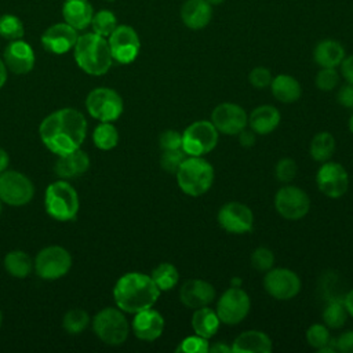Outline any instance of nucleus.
<instances>
[{
	"label": "nucleus",
	"instance_id": "11",
	"mask_svg": "<svg viewBox=\"0 0 353 353\" xmlns=\"http://www.w3.org/2000/svg\"><path fill=\"white\" fill-rule=\"evenodd\" d=\"M251 307V301L248 294L240 287H230L226 290L216 303V314L221 323L228 325H234L243 321Z\"/></svg>",
	"mask_w": 353,
	"mask_h": 353
},
{
	"label": "nucleus",
	"instance_id": "54",
	"mask_svg": "<svg viewBox=\"0 0 353 353\" xmlns=\"http://www.w3.org/2000/svg\"><path fill=\"white\" fill-rule=\"evenodd\" d=\"M208 4H211V6H218V4H221V3H223L225 0H205Z\"/></svg>",
	"mask_w": 353,
	"mask_h": 353
},
{
	"label": "nucleus",
	"instance_id": "16",
	"mask_svg": "<svg viewBox=\"0 0 353 353\" xmlns=\"http://www.w3.org/2000/svg\"><path fill=\"white\" fill-rule=\"evenodd\" d=\"M316 182L323 194L338 199L343 196L349 188V175L339 163L324 161L317 171Z\"/></svg>",
	"mask_w": 353,
	"mask_h": 353
},
{
	"label": "nucleus",
	"instance_id": "58",
	"mask_svg": "<svg viewBox=\"0 0 353 353\" xmlns=\"http://www.w3.org/2000/svg\"><path fill=\"white\" fill-rule=\"evenodd\" d=\"M1 203H3V201H1V199H0V214H1V210H3V205H1Z\"/></svg>",
	"mask_w": 353,
	"mask_h": 353
},
{
	"label": "nucleus",
	"instance_id": "20",
	"mask_svg": "<svg viewBox=\"0 0 353 353\" xmlns=\"http://www.w3.org/2000/svg\"><path fill=\"white\" fill-rule=\"evenodd\" d=\"M215 288L208 281L200 279L186 280L179 290L181 302L189 309H199L214 302Z\"/></svg>",
	"mask_w": 353,
	"mask_h": 353
},
{
	"label": "nucleus",
	"instance_id": "43",
	"mask_svg": "<svg viewBox=\"0 0 353 353\" xmlns=\"http://www.w3.org/2000/svg\"><path fill=\"white\" fill-rule=\"evenodd\" d=\"M274 174H276L277 181L284 182V183L291 182L296 175V163L292 159H288V157L281 159L276 164Z\"/></svg>",
	"mask_w": 353,
	"mask_h": 353
},
{
	"label": "nucleus",
	"instance_id": "10",
	"mask_svg": "<svg viewBox=\"0 0 353 353\" xmlns=\"http://www.w3.org/2000/svg\"><path fill=\"white\" fill-rule=\"evenodd\" d=\"M34 194L33 182L19 171H4L0 174V199L3 203L19 207L28 204Z\"/></svg>",
	"mask_w": 353,
	"mask_h": 353
},
{
	"label": "nucleus",
	"instance_id": "12",
	"mask_svg": "<svg viewBox=\"0 0 353 353\" xmlns=\"http://www.w3.org/2000/svg\"><path fill=\"white\" fill-rule=\"evenodd\" d=\"M274 207L283 218L298 221L309 212L310 200L306 192L301 188L287 185L277 190L274 196Z\"/></svg>",
	"mask_w": 353,
	"mask_h": 353
},
{
	"label": "nucleus",
	"instance_id": "14",
	"mask_svg": "<svg viewBox=\"0 0 353 353\" xmlns=\"http://www.w3.org/2000/svg\"><path fill=\"white\" fill-rule=\"evenodd\" d=\"M266 292L279 301H288L301 291V280L298 274L290 269H269L263 277Z\"/></svg>",
	"mask_w": 353,
	"mask_h": 353
},
{
	"label": "nucleus",
	"instance_id": "48",
	"mask_svg": "<svg viewBox=\"0 0 353 353\" xmlns=\"http://www.w3.org/2000/svg\"><path fill=\"white\" fill-rule=\"evenodd\" d=\"M341 72L349 84H353V55L345 57L341 62Z\"/></svg>",
	"mask_w": 353,
	"mask_h": 353
},
{
	"label": "nucleus",
	"instance_id": "56",
	"mask_svg": "<svg viewBox=\"0 0 353 353\" xmlns=\"http://www.w3.org/2000/svg\"><path fill=\"white\" fill-rule=\"evenodd\" d=\"M240 283H241L240 279H233V284H237V287H240Z\"/></svg>",
	"mask_w": 353,
	"mask_h": 353
},
{
	"label": "nucleus",
	"instance_id": "42",
	"mask_svg": "<svg viewBox=\"0 0 353 353\" xmlns=\"http://www.w3.org/2000/svg\"><path fill=\"white\" fill-rule=\"evenodd\" d=\"M339 83V74L335 68H321L316 76V85L321 91H331Z\"/></svg>",
	"mask_w": 353,
	"mask_h": 353
},
{
	"label": "nucleus",
	"instance_id": "25",
	"mask_svg": "<svg viewBox=\"0 0 353 353\" xmlns=\"http://www.w3.org/2000/svg\"><path fill=\"white\" fill-rule=\"evenodd\" d=\"M94 11L88 0H65L62 6V17L76 30L85 29L92 19Z\"/></svg>",
	"mask_w": 353,
	"mask_h": 353
},
{
	"label": "nucleus",
	"instance_id": "19",
	"mask_svg": "<svg viewBox=\"0 0 353 353\" xmlns=\"http://www.w3.org/2000/svg\"><path fill=\"white\" fill-rule=\"evenodd\" d=\"M3 58L7 69L15 74H25L34 66L33 48L21 39L8 43L4 48Z\"/></svg>",
	"mask_w": 353,
	"mask_h": 353
},
{
	"label": "nucleus",
	"instance_id": "46",
	"mask_svg": "<svg viewBox=\"0 0 353 353\" xmlns=\"http://www.w3.org/2000/svg\"><path fill=\"white\" fill-rule=\"evenodd\" d=\"M338 102L349 109H353V84H346L338 91Z\"/></svg>",
	"mask_w": 353,
	"mask_h": 353
},
{
	"label": "nucleus",
	"instance_id": "21",
	"mask_svg": "<svg viewBox=\"0 0 353 353\" xmlns=\"http://www.w3.org/2000/svg\"><path fill=\"white\" fill-rule=\"evenodd\" d=\"M164 330V319L152 307L135 313L132 320L134 335L141 341L152 342L157 339Z\"/></svg>",
	"mask_w": 353,
	"mask_h": 353
},
{
	"label": "nucleus",
	"instance_id": "45",
	"mask_svg": "<svg viewBox=\"0 0 353 353\" xmlns=\"http://www.w3.org/2000/svg\"><path fill=\"white\" fill-rule=\"evenodd\" d=\"M159 145L163 150H172L182 148V134L175 130H165L159 138Z\"/></svg>",
	"mask_w": 353,
	"mask_h": 353
},
{
	"label": "nucleus",
	"instance_id": "39",
	"mask_svg": "<svg viewBox=\"0 0 353 353\" xmlns=\"http://www.w3.org/2000/svg\"><path fill=\"white\" fill-rule=\"evenodd\" d=\"M306 339H307V343L312 347L319 350V349L324 347L325 345H328V342L331 339V335H330V331L325 325L313 324L306 331Z\"/></svg>",
	"mask_w": 353,
	"mask_h": 353
},
{
	"label": "nucleus",
	"instance_id": "22",
	"mask_svg": "<svg viewBox=\"0 0 353 353\" xmlns=\"http://www.w3.org/2000/svg\"><path fill=\"white\" fill-rule=\"evenodd\" d=\"M212 17V6L205 0H186L181 8L182 22L192 30L205 28Z\"/></svg>",
	"mask_w": 353,
	"mask_h": 353
},
{
	"label": "nucleus",
	"instance_id": "51",
	"mask_svg": "<svg viewBox=\"0 0 353 353\" xmlns=\"http://www.w3.org/2000/svg\"><path fill=\"white\" fill-rule=\"evenodd\" d=\"M343 305H345V307L347 310V314H350L353 317V288L345 295Z\"/></svg>",
	"mask_w": 353,
	"mask_h": 353
},
{
	"label": "nucleus",
	"instance_id": "2",
	"mask_svg": "<svg viewBox=\"0 0 353 353\" xmlns=\"http://www.w3.org/2000/svg\"><path fill=\"white\" fill-rule=\"evenodd\" d=\"M160 295V290L150 276L139 272L123 274L114 284L113 298L119 309L127 313H138L152 307Z\"/></svg>",
	"mask_w": 353,
	"mask_h": 353
},
{
	"label": "nucleus",
	"instance_id": "52",
	"mask_svg": "<svg viewBox=\"0 0 353 353\" xmlns=\"http://www.w3.org/2000/svg\"><path fill=\"white\" fill-rule=\"evenodd\" d=\"M8 164H10V156H8V153H7L3 148H0V174L7 170Z\"/></svg>",
	"mask_w": 353,
	"mask_h": 353
},
{
	"label": "nucleus",
	"instance_id": "37",
	"mask_svg": "<svg viewBox=\"0 0 353 353\" xmlns=\"http://www.w3.org/2000/svg\"><path fill=\"white\" fill-rule=\"evenodd\" d=\"M25 33L22 21L12 14H4L0 17V36L6 40H18L22 39Z\"/></svg>",
	"mask_w": 353,
	"mask_h": 353
},
{
	"label": "nucleus",
	"instance_id": "8",
	"mask_svg": "<svg viewBox=\"0 0 353 353\" xmlns=\"http://www.w3.org/2000/svg\"><path fill=\"white\" fill-rule=\"evenodd\" d=\"M218 142V130L211 121L199 120L182 132V149L188 156H203L210 153Z\"/></svg>",
	"mask_w": 353,
	"mask_h": 353
},
{
	"label": "nucleus",
	"instance_id": "53",
	"mask_svg": "<svg viewBox=\"0 0 353 353\" xmlns=\"http://www.w3.org/2000/svg\"><path fill=\"white\" fill-rule=\"evenodd\" d=\"M7 66H6V63H4V61L3 59H0V88L6 84V81H7Z\"/></svg>",
	"mask_w": 353,
	"mask_h": 353
},
{
	"label": "nucleus",
	"instance_id": "26",
	"mask_svg": "<svg viewBox=\"0 0 353 353\" xmlns=\"http://www.w3.org/2000/svg\"><path fill=\"white\" fill-rule=\"evenodd\" d=\"M248 123L255 134L268 135L280 124V112L272 105H261L251 112Z\"/></svg>",
	"mask_w": 353,
	"mask_h": 353
},
{
	"label": "nucleus",
	"instance_id": "7",
	"mask_svg": "<svg viewBox=\"0 0 353 353\" xmlns=\"http://www.w3.org/2000/svg\"><path fill=\"white\" fill-rule=\"evenodd\" d=\"M85 108L99 121H114L121 116L124 103L117 91L108 87H98L87 95Z\"/></svg>",
	"mask_w": 353,
	"mask_h": 353
},
{
	"label": "nucleus",
	"instance_id": "4",
	"mask_svg": "<svg viewBox=\"0 0 353 353\" xmlns=\"http://www.w3.org/2000/svg\"><path fill=\"white\" fill-rule=\"evenodd\" d=\"M179 189L189 196H201L214 183V168L201 156H189L176 171Z\"/></svg>",
	"mask_w": 353,
	"mask_h": 353
},
{
	"label": "nucleus",
	"instance_id": "59",
	"mask_svg": "<svg viewBox=\"0 0 353 353\" xmlns=\"http://www.w3.org/2000/svg\"><path fill=\"white\" fill-rule=\"evenodd\" d=\"M108 1H113V0H108Z\"/></svg>",
	"mask_w": 353,
	"mask_h": 353
},
{
	"label": "nucleus",
	"instance_id": "33",
	"mask_svg": "<svg viewBox=\"0 0 353 353\" xmlns=\"http://www.w3.org/2000/svg\"><path fill=\"white\" fill-rule=\"evenodd\" d=\"M92 141L101 150H110L119 142V131L110 121H102L92 132Z\"/></svg>",
	"mask_w": 353,
	"mask_h": 353
},
{
	"label": "nucleus",
	"instance_id": "44",
	"mask_svg": "<svg viewBox=\"0 0 353 353\" xmlns=\"http://www.w3.org/2000/svg\"><path fill=\"white\" fill-rule=\"evenodd\" d=\"M248 80L255 88H266V87L270 85V83L273 80V76H272V72L268 68L256 66L250 72Z\"/></svg>",
	"mask_w": 353,
	"mask_h": 353
},
{
	"label": "nucleus",
	"instance_id": "47",
	"mask_svg": "<svg viewBox=\"0 0 353 353\" xmlns=\"http://www.w3.org/2000/svg\"><path fill=\"white\" fill-rule=\"evenodd\" d=\"M336 349L342 353H353V330L339 335L336 339Z\"/></svg>",
	"mask_w": 353,
	"mask_h": 353
},
{
	"label": "nucleus",
	"instance_id": "6",
	"mask_svg": "<svg viewBox=\"0 0 353 353\" xmlns=\"http://www.w3.org/2000/svg\"><path fill=\"white\" fill-rule=\"evenodd\" d=\"M92 330L102 342L110 346H117L125 342L130 325L121 309L105 307L94 316Z\"/></svg>",
	"mask_w": 353,
	"mask_h": 353
},
{
	"label": "nucleus",
	"instance_id": "13",
	"mask_svg": "<svg viewBox=\"0 0 353 353\" xmlns=\"http://www.w3.org/2000/svg\"><path fill=\"white\" fill-rule=\"evenodd\" d=\"M108 43L112 58L119 63H131L139 54L141 41L138 33L128 25H117L110 33Z\"/></svg>",
	"mask_w": 353,
	"mask_h": 353
},
{
	"label": "nucleus",
	"instance_id": "41",
	"mask_svg": "<svg viewBox=\"0 0 353 353\" xmlns=\"http://www.w3.org/2000/svg\"><path fill=\"white\" fill-rule=\"evenodd\" d=\"M274 263V255L269 248L265 247H258L254 250L251 255V265L254 269L259 272H268L269 269L273 268Z\"/></svg>",
	"mask_w": 353,
	"mask_h": 353
},
{
	"label": "nucleus",
	"instance_id": "57",
	"mask_svg": "<svg viewBox=\"0 0 353 353\" xmlns=\"http://www.w3.org/2000/svg\"><path fill=\"white\" fill-rule=\"evenodd\" d=\"M1 323H3V313H1V310H0V327H1Z\"/></svg>",
	"mask_w": 353,
	"mask_h": 353
},
{
	"label": "nucleus",
	"instance_id": "17",
	"mask_svg": "<svg viewBox=\"0 0 353 353\" xmlns=\"http://www.w3.org/2000/svg\"><path fill=\"white\" fill-rule=\"evenodd\" d=\"M211 123L225 135H237L248 124V116L245 110L230 102L218 105L211 113Z\"/></svg>",
	"mask_w": 353,
	"mask_h": 353
},
{
	"label": "nucleus",
	"instance_id": "50",
	"mask_svg": "<svg viewBox=\"0 0 353 353\" xmlns=\"http://www.w3.org/2000/svg\"><path fill=\"white\" fill-rule=\"evenodd\" d=\"M208 352L210 353H228V352H232V346H228L223 342H216L215 345H210Z\"/></svg>",
	"mask_w": 353,
	"mask_h": 353
},
{
	"label": "nucleus",
	"instance_id": "18",
	"mask_svg": "<svg viewBox=\"0 0 353 353\" xmlns=\"http://www.w3.org/2000/svg\"><path fill=\"white\" fill-rule=\"evenodd\" d=\"M77 30L66 22L51 25L41 34L43 47L52 54H65L72 50L77 41Z\"/></svg>",
	"mask_w": 353,
	"mask_h": 353
},
{
	"label": "nucleus",
	"instance_id": "35",
	"mask_svg": "<svg viewBox=\"0 0 353 353\" xmlns=\"http://www.w3.org/2000/svg\"><path fill=\"white\" fill-rule=\"evenodd\" d=\"M92 32L102 36V37H109L110 33L116 29L117 26V19L114 14L109 10H99L94 12L91 23Z\"/></svg>",
	"mask_w": 353,
	"mask_h": 353
},
{
	"label": "nucleus",
	"instance_id": "24",
	"mask_svg": "<svg viewBox=\"0 0 353 353\" xmlns=\"http://www.w3.org/2000/svg\"><path fill=\"white\" fill-rule=\"evenodd\" d=\"M272 349V339L258 330L241 332L232 345L234 353H269Z\"/></svg>",
	"mask_w": 353,
	"mask_h": 353
},
{
	"label": "nucleus",
	"instance_id": "27",
	"mask_svg": "<svg viewBox=\"0 0 353 353\" xmlns=\"http://www.w3.org/2000/svg\"><path fill=\"white\" fill-rule=\"evenodd\" d=\"M345 58V50L335 40H321L313 50V59L321 68H336Z\"/></svg>",
	"mask_w": 353,
	"mask_h": 353
},
{
	"label": "nucleus",
	"instance_id": "36",
	"mask_svg": "<svg viewBox=\"0 0 353 353\" xmlns=\"http://www.w3.org/2000/svg\"><path fill=\"white\" fill-rule=\"evenodd\" d=\"M347 319V310L343 301H332L323 310V320L330 328H341Z\"/></svg>",
	"mask_w": 353,
	"mask_h": 353
},
{
	"label": "nucleus",
	"instance_id": "34",
	"mask_svg": "<svg viewBox=\"0 0 353 353\" xmlns=\"http://www.w3.org/2000/svg\"><path fill=\"white\" fill-rule=\"evenodd\" d=\"M90 314L84 309H70L65 313L62 327L68 334H81L90 324Z\"/></svg>",
	"mask_w": 353,
	"mask_h": 353
},
{
	"label": "nucleus",
	"instance_id": "38",
	"mask_svg": "<svg viewBox=\"0 0 353 353\" xmlns=\"http://www.w3.org/2000/svg\"><path fill=\"white\" fill-rule=\"evenodd\" d=\"M186 153L183 149H172V150H164L160 157V165L161 168L168 174H176L178 168L186 159Z\"/></svg>",
	"mask_w": 353,
	"mask_h": 353
},
{
	"label": "nucleus",
	"instance_id": "30",
	"mask_svg": "<svg viewBox=\"0 0 353 353\" xmlns=\"http://www.w3.org/2000/svg\"><path fill=\"white\" fill-rule=\"evenodd\" d=\"M4 268L8 272V274H11L12 277L25 279L30 274L33 269V262L26 252L21 250H15V251H10L6 255Z\"/></svg>",
	"mask_w": 353,
	"mask_h": 353
},
{
	"label": "nucleus",
	"instance_id": "28",
	"mask_svg": "<svg viewBox=\"0 0 353 353\" xmlns=\"http://www.w3.org/2000/svg\"><path fill=\"white\" fill-rule=\"evenodd\" d=\"M273 97L283 103L296 102L302 94L301 84L290 74H279L270 83Z\"/></svg>",
	"mask_w": 353,
	"mask_h": 353
},
{
	"label": "nucleus",
	"instance_id": "23",
	"mask_svg": "<svg viewBox=\"0 0 353 353\" xmlns=\"http://www.w3.org/2000/svg\"><path fill=\"white\" fill-rule=\"evenodd\" d=\"M88 167H90L88 154L84 150L77 149L72 153L58 156L54 170L61 179H72L74 176L84 174L88 170Z\"/></svg>",
	"mask_w": 353,
	"mask_h": 353
},
{
	"label": "nucleus",
	"instance_id": "29",
	"mask_svg": "<svg viewBox=\"0 0 353 353\" xmlns=\"http://www.w3.org/2000/svg\"><path fill=\"white\" fill-rule=\"evenodd\" d=\"M219 324H221V320L216 312L208 306L196 309L192 316V327L194 332L205 339H210L216 334Z\"/></svg>",
	"mask_w": 353,
	"mask_h": 353
},
{
	"label": "nucleus",
	"instance_id": "31",
	"mask_svg": "<svg viewBox=\"0 0 353 353\" xmlns=\"http://www.w3.org/2000/svg\"><path fill=\"white\" fill-rule=\"evenodd\" d=\"M335 152V138L330 132H319L310 142V156L313 160L324 163Z\"/></svg>",
	"mask_w": 353,
	"mask_h": 353
},
{
	"label": "nucleus",
	"instance_id": "1",
	"mask_svg": "<svg viewBox=\"0 0 353 353\" xmlns=\"http://www.w3.org/2000/svg\"><path fill=\"white\" fill-rule=\"evenodd\" d=\"M44 146L57 156L80 149L87 134V121L81 112L63 108L48 114L39 127Z\"/></svg>",
	"mask_w": 353,
	"mask_h": 353
},
{
	"label": "nucleus",
	"instance_id": "32",
	"mask_svg": "<svg viewBox=\"0 0 353 353\" xmlns=\"http://www.w3.org/2000/svg\"><path fill=\"white\" fill-rule=\"evenodd\" d=\"M150 277L154 281V284L157 285V288L160 290V292L172 290L179 281V273H178L176 268L170 262H163V263L157 265L153 269Z\"/></svg>",
	"mask_w": 353,
	"mask_h": 353
},
{
	"label": "nucleus",
	"instance_id": "5",
	"mask_svg": "<svg viewBox=\"0 0 353 353\" xmlns=\"http://www.w3.org/2000/svg\"><path fill=\"white\" fill-rule=\"evenodd\" d=\"M44 207L52 219L59 222L72 221L80 208L79 194L66 179L55 181L46 189Z\"/></svg>",
	"mask_w": 353,
	"mask_h": 353
},
{
	"label": "nucleus",
	"instance_id": "40",
	"mask_svg": "<svg viewBox=\"0 0 353 353\" xmlns=\"http://www.w3.org/2000/svg\"><path fill=\"white\" fill-rule=\"evenodd\" d=\"M208 347H210L208 339L196 334V336H188L183 341H181V343L178 345L175 352L176 353H179V352H182V353H207Z\"/></svg>",
	"mask_w": 353,
	"mask_h": 353
},
{
	"label": "nucleus",
	"instance_id": "3",
	"mask_svg": "<svg viewBox=\"0 0 353 353\" xmlns=\"http://www.w3.org/2000/svg\"><path fill=\"white\" fill-rule=\"evenodd\" d=\"M73 54L79 68L92 76L105 74L113 63L108 40L94 32L77 37Z\"/></svg>",
	"mask_w": 353,
	"mask_h": 353
},
{
	"label": "nucleus",
	"instance_id": "15",
	"mask_svg": "<svg viewBox=\"0 0 353 353\" xmlns=\"http://www.w3.org/2000/svg\"><path fill=\"white\" fill-rule=\"evenodd\" d=\"M218 222L229 233L244 234L252 230L254 214L245 204L230 201L219 208Z\"/></svg>",
	"mask_w": 353,
	"mask_h": 353
},
{
	"label": "nucleus",
	"instance_id": "9",
	"mask_svg": "<svg viewBox=\"0 0 353 353\" xmlns=\"http://www.w3.org/2000/svg\"><path fill=\"white\" fill-rule=\"evenodd\" d=\"M72 266L69 251L61 245H48L39 251L34 259V270L40 279L57 280L63 277Z\"/></svg>",
	"mask_w": 353,
	"mask_h": 353
},
{
	"label": "nucleus",
	"instance_id": "49",
	"mask_svg": "<svg viewBox=\"0 0 353 353\" xmlns=\"http://www.w3.org/2000/svg\"><path fill=\"white\" fill-rule=\"evenodd\" d=\"M237 135H239V142H240V145H241L243 148H251V146H254V143H255V141H256L255 132H254L252 130L244 128V130H241Z\"/></svg>",
	"mask_w": 353,
	"mask_h": 353
},
{
	"label": "nucleus",
	"instance_id": "55",
	"mask_svg": "<svg viewBox=\"0 0 353 353\" xmlns=\"http://www.w3.org/2000/svg\"><path fill=\"white\" fill-rule=\"evenodd\" d=\"M349 130H350L352 134H353V114L350 116V120H349Z\"/></svg>",
	"mask_w": 353,
	"mask_h": 353
}]
</instances>
